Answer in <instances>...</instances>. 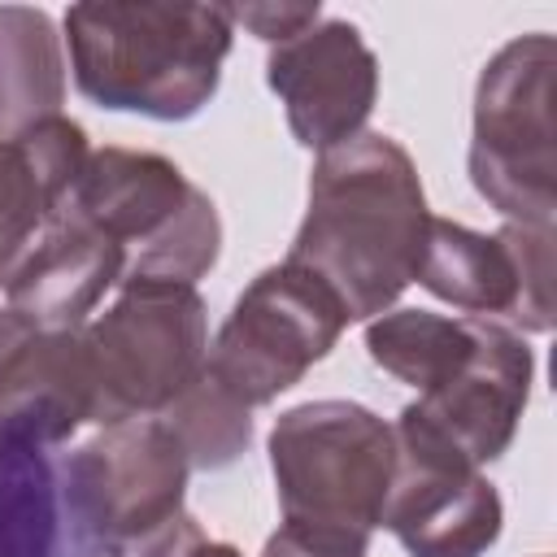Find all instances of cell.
<instances>
[{
  "mask_svg": "<svg viewBox=\"0 0 557 557\" xmlns=\"http://www.w3.org/2000/svg\"><path fill=\"white\" fill-rule=\"evenodd\" d=\"M152 557H244L239 548H231V544H222V540H205V531L196 527V518L161 548V553H152Z\"/></svg>",
  "mask_w": 557,
  "mask_h": 557,
  "instance_id": "obj_22",
  "label": "cell"
},
{
  "mask_svg": "<svg viewBox=\"0 0 557 557\" xmlns=\"http://www.w3.org/2000/svg\"><path fill=\"white\" fill-rule=\"evenodd\" d=\"M553 35L505 44L474 87L470 183L522 226H553L557 213V148H553Z\"/></svg>",
  "mask_w": 557,
  "mask_h": 557,
  "instance_id": "obj_5",
  "label": "cell"
},
{
  "mask_svg": "<svg viewBox=\"0 0 557 557\" xmlns=\"http://www.w3.org/2000/svg\"><path fill=\"white\" fill-rule=\"evenodd\" d=\"M61 209L78 213L126 248V278L187 283L205 278L222 248L213 200L161 152H87Z\"/></svg>",
  "mask_w": 557,
  "mask_h": 557,
  "instance_id": "obj_4",
  "label": "cell"
},
{
  "mask_svg": "<svg viewBox=\"0 0 557 557\" xmlns=\"http://www.w3.org/2000/svg\"><path fill=\"white\" fill-rule=\"evenodd\" d=\"M426 235L431 209L409 152L392 135L361 131L318 152L287 261L318 274L348 322H370L418 278Z\"/></svg>",
  "mask_w": 557,
  "mask_h": 557,
  "instance_id": "obj_1",
  "label": "cell"
},
{
  "mask_svg": "<svg viewBox=\"0 0 557 557\" xmlns=\"http://www.w3.org/2000/svg\"><path fill=\"white\" fill-rule=\"evenodd\" d=\"M500 522V496L474 466L396 440V470L379 527H387L409 557H483Z\"/></svg>",
  "mask_w": 557,
  "mask_h": 557,
  "instance_id": "obj_13",
  "label": "cell"
},
{
  "mask_svg": "<svg viewBox=\"0 0 557 557\" xmlns=\"http://www.w3.org/2000/svg\"><path fill=\"white\" fill-rule=\"evenodd\" d=\"M126 278V248L70 209H57L4 283V309L35 331H74Z\"/></svg>",
  "mask_w": 557,
  "mask_h": 557,
  "instance_id": "obj_14",
  "label": "cell"
},
{
  "mask_svg": "<svg viewBox=\"0 0 557 557\" xmlns=\"http://www.w3.org/2000/svg\"><path fill=\"white\" fill-rule=\"evenodd\" d=\"M261 557H366V553H352V548H335V544H318V540H305V535H296V531L278 527V531L265 540Z\"/></svg>",
  "mask_w": 557,
  "mask_h": 557,
  "instance_id": "obj_21",
  "label": "cell"
},
{
  "mask_svg": "<svg viewBox=\"0 0 557 557\" xmlns=\"http://www.w3.org/2000/svg\"><path fill=\"white\" fill-rule=\"evenodd\" d=\"M65 35L74 83L91 104L187 122L218 91L235 22L226 4L87 0L70 4Z\"/></svg>",
  "mask_w": 557,
  "mask_h": 557,
  "instance_id": "obj_2",
  "label": "cell"
},
{
  "mask_svg": "<svg viewBox=\"0 0 557 557\" xmlns=\"http://www.w3.org/2000/svg\"><path fill=\"white\" fill-rule=\"evenodd\" d=\"M283 527L366 553L396 470L392 426L357 400H305L270 431Z\"/></svg>",
  "mask_w": 557,
  "mask_h": 557,
  "instance_id": "obj_3",
  "label": "cell"
},
{
  "mask_svg": "<svg viewBox=\"0 0 557 557\" xmlns=\"http://www.w3.org/2000/svg\"><path fill=\"white\" fill-rule=\"evenodd\" d=\"M0 557H109L52 448L0 440Z\"/></svg>",
  "mask_w": 557,
  "mask_h": 557,
  "instance_id": "obj_16",
  "label": "cell"
},
{
  "mask_svg": "<svg viewBox=\"0 0 557 557\" xmlns=\"http://www.w3.org/2000/svg\"><path fill=\"white\" fill-rule=\"evenodd\" d=\"M61 466L83 522L109 557H152L191 522L183 513L191 466L161 418L113 422Z\"/></svg>",
  "mask_w": 557,
  "mask_h": 557,
  "instance_id": "obj_7",
  "label": "cell"
},
{
  "mask_svg": "<svg viewBox=\"0 0 557 557\" xmlns=\"http://www.w3.org/2000/svg\"><path fill=\"white\" fill-rule=\"evenodd\" d=\"M265 83L287 109L296 144L326 152L361 135L379 100V61L344 17H318L309 30L270 48Z\"/></svg>",
  "mask_w": 557,
  "mask_h": 557,
  "instance_id": "obj_11",
  "label": "cell"
},
{
  "mask_svg": "<svg viewBox=\"0 0 557 557\" xmlns=\"http://www.w3.org/2000/svg\"><path fill=\"white\" fill-rule=\"evenodd\" d=\"M466 318L513 322V331L553 326V226L505 222L496 235L431 218L418 278Z\"/></svg>",
  "mask_w": 557,
  "mask_h": 557,
  "instance_id": "obj_10",
  "label": "cell"
},
{
  "mask_svg": "<svg viewBox=\"0 0 557 557\" xmlns=\"http://www.w3.org/2000/svg\"><path fill=\"white\" fill-rule=\"evenodd\" d=\"M96 422L87 331H35L0 309V440L57 448Z\"/></svg>",
  "mask_w": 557,
  "mask_h": 557,
  "instance_id": "obj_12",
  "label": "cell"
},
{
  "mask_svg": "<svg viewBox=\"0 0 557 557\" xmlns=\"http://www.w3.org/2000/svg\"><path fill=\"white\" fill-rule=\"evenodd\" d=\"M183 444L191 470H222L252 444V409L200 374L165 413H157Z\"/></svg>",
  "mask_w": 557,
  "mask_h": 557,
  "instance_id": "obj_19",
  "label": "cell"
},
{
  "mask_svg": "<svg viewBox=\"0 0 557 557\" xmlns=\"http://www.w3.org/2000/svg\"><path fill=\"white\" fill-rule=\"evenodd\" d=\"M87 152V131L70 117L0 139V287L30 252L35 231H44L61 209Z\"/></svg>",
  "mask_w": 557,
  "mask_h": 557,
  "instance_id": "obj_15",
  "label": "cell"
},
{
  "mask_svg": "<svg viewBox=\"0 0 557 557\" xmlns=\"http://www.w3.org/2000/svg\"><path fill=\"white\" fill-rule=\"evenodd\" d=\"M96 366V422L165 413L209 361L205 300L187 283L122 278L117 300L83 326Z\"/></svg>",
  "mask_w": 557,
  "mask_h": 557,
  "instance_id": "obj_6",
  "label": "cell"
},
{
  "mask_svg": "<svg viewBox=\"0 0 557 557\" xmlns=\"http://www.w3.org/2000/svg\"><path fill=\"white\" fill-rule=\"evenodd\" d=\"M479 318H448L431 309H396L379 313L366 326V348L374 366L396 374L400 383L426 392L444 383L474 352Z\"/></svg>",
  "mask_w": 557,
  "mask_h": 557,
  "instance_id": "obj_18",
  "label": "cell"
},
{
  "mask_svg": "<svg viewBox=\"0 0 557 557\" xmlns=\"http://www.w3.org/2000/svg\"><path fill=\"white\" fill-rule=\"evenodd\" d=\"M531 374L535 361L522 331L479 318L474 352L444 383L418 392V400L400 409L392 435L479 470L513 444L531 396Z\"/></svg>",
  "mask_w": 557,
  "mask_h": 557,
  "instance_id": "obj_9",
  "label": "cell"
},
{
  "mask_svg": "<svg viewBox=\"0 0 557 557\" xmlns=\"http://www.w3.org/2000/svg\"><path fill=\"white\" fill-rule=\"evenodd\" d=\"M226 13H231V22H244L265 44H283L318 22V4H244V9H226Z\"/></svg>",
  "mask_w": 557,
  "mask_h": 557,
  "instance_id": "obj_20",
  "label": "cell"
},
{
  "mask_svg": "<svg viewBox=\"0 0 557 557\" xmlns=\"http://www.w3.org/2000/svg\"><path fill=\"white\" fill-rule=\"evenodd\" d=\"M65 57L44 9L0 4V139L61 117Z\"/></svg>",
  "mask_w": 557,
  "mask_h": 557,
  "instance_id": "obj_17",
  "label": "cell"
},
{
  "mask_svg": "<svg viewBox=\"0 0 557 557\" xmlns=\"http://www.w3.org/2000/svg\"><path fill=\"white\" fill-rule=\"evenodd\" d=\"M348 326L335 292L296 261L261 270L209 344L205 374L244 409L270 405L318 366Z\"/></svg>",
  "mask_w": 557,
  "mask_h": 557,
  "instance_id": "obj_8",
  "label": "cell"
}]
</instances>
